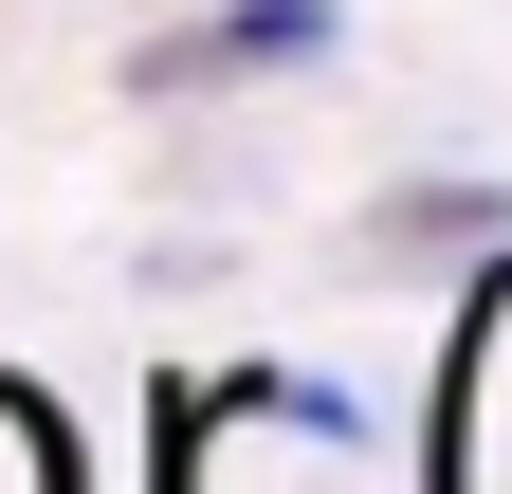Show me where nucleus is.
I'll return each mask as SVG.
<instances>
[{
	"mask_svg": "<svg viewBox=\"0 0 512 494\" xmlns=\"http://www.w3.org/2000/svg\"><path fill=\"white\" fill-rule=\"evenodd\" d=\"M421 494H512V257H476V293H458L439 421H421Z\"/></svg>",
	"mask_w": 512,
	"mask_h": 494,
	"instance_id": "nucleus-1",
	"label": "nucleus"
},
{
	"mask_svg": "<svg viewBox=\"0 0 512 494\" xmlns=\"http://www.w3.org/2000/svg\"><path fill=\"white\" fill-rule=\"evenodd\" d=\"M0 494H92V458H74V421H55V385H19V366H0Z\"/></svg>",
	"mask_w": 512,
	"mask_h": 494,
	"instance_id": "nucleus-3",
	"label": "nucleus"
},
{
	"mask_svg": "<svg viewBox=\"0 0 512 494\" xmlns=\"http://www.w3.org/2000/svg\"><path fill=\"white\" fill-rule=\"evenodd\" d=\"M384 238H403V257H458V238H476V257H512V202H494V183H403Z\"/></svg>",
	"mask_w": 512,
	"mask_h": 494,
	"instance_id": "nucleus-4",
	"label": "nucleus"
},
{
	"mask_svg": "<svg viewBox=\"0 0 512 494\" xmlns=\"http://www.w3.org/2000/svg\"><path fill=\"white\" fill-rule=\"evenodd\" d=\"M311 55H348V0H220V19H183L128 55V92H275Z\"/></svg>",
	"mask_w": 512,
	"mask_h": 494,
	"instance_id": "nucleus-2",
	"label": "nucleus"
}]
</instances>
